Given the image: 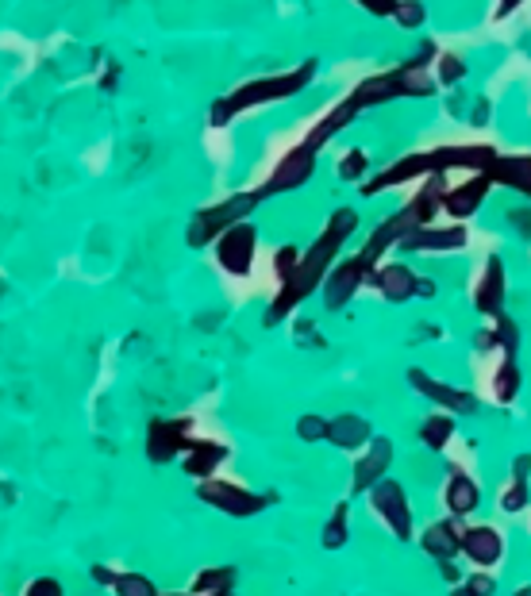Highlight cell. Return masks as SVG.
Returning a JSON list of instances; mask_svg holds the SVG:
<instances>
[{"label":"cell","instance_id":"23","mask_svg":"<svg viewBox=\"0 0 531 596\" xmlns=\"http://www.w3.org/2000/svg\"><path fill=\"white\" fill-rule=\"evenodd\" d=\"M362 162H366L362 154H351V158H343V166H339V174H343V177H358V174H362V170H366Z\"/></svg>","mask_w":531,"mask_h":596},{"label":"cell","instance_id":"11","mask_svg":"<svg viewBox=\"0 0 531 596\" xmlns=\"http://www.w3.org/2000/svg\"><path fill=\"white\" fill-rule=\"evenodd\" d=\"M185 470L193 473V477H208V473L216 470L220 462H224V447H212V443H185Z\"/></svg>","mask_w":531,"mask_h":596},{"label":"cell","instance_id":"21","mask_svg":"<svg viewBox=\"0 0 531 596\" xmlns=\"http://www.w3.org/2000/svg\"><path fill=\"white\" fill-rule=\"evenodd\" d=\"M301 435L304 439H324L328 435V423L320 420V416H308V420H301Z\"/></svg>","mask_w":531,"mask_h":596},{"label":"cell","instance_id":"18","mask_svg":"<svg viewBox=\"0 0 531 596\" xmlns=\"http://www.w3.org/2000/svg\"><path fill=\"white\" fill-rule=\"evenodd\" d=\"M451 439V420L447 416H431L428 427H424V443L428 447H443Z\"/></svg>","mask_w":531,"mask_h":596},{"label":"cell","instance_id":"16","mask_svg":"<svg viewBox=\"0 0 531 596\" xmlns=\"http://www.w3.org/2000/svg\"><path fill=\"white\" fill-rule=\"evenodd\" d=\"M458 535L451 523H431L428 535H424V547H428V554H439V558H451V554H458Z\"/></svg>","mask_w":531,"mask_h":596},{"label":"cell","instance_id":"13","mask_svg":"<svg viewBox=\"0 0 531 596\" xmlns=\"http://www.w3.org/2000/svg\"><path fill=\"white\" fill-rule=\"evenodd\" d=\"M443 497H447V508H451L455 516L474 512V508H478V500H481L478 485H474L466 473H455V477H451V485H447V493H443Z\"/></svg>","mask_w":531,"mask_h":596},{"label":"cell","instance_id":"8","mask_svg":"<svg viewBox=\"0 0 531 596\" xmlns=\"http://www.w3.org/2000/svg\"><path fill=\"white\" fill-rule=\"evenodd\" d=\"M389 458H393L389 443L378 439V443L370 447V454L358 462V470H354V489H370L374 481H381V473H385V466H389Z\"/></svg>","mask_w":531,"mask_h":596},{"label":"cell","instance_id":"5","mask_svg":"<svg viewBox=\"0 0 531 596\" xmlns=\"http://www.w3.org/2000/svg\"><path fill=\"white\" fill-rule=\"evenodd\" d=\"M308 174H312V143H304V147L293 150L278 166V174H274V181H270L266 189H270V193H278V189H297Z\"/></svg>","mask_w":531,"mask_h":596},{"label":"cell","instance_id":"6","mask_svg":"<svg viewBox=\"0 0 531 596\" xmlns=\"http://www.w3.org/2000/svg\"><path fill=\"white\" fill-rule=\"evenodd\" d=\"M458 550H466L470 562H478V566H493L501 558V535L489 531V527H474L458 539Z\"/></svg>","mask_w":531,"mask_h":596},{"label":"cell","instance_id":"14","mask_svg":"<svg viewBox=\"0 0 531 596\" xmlns=\"http://www.w3.org/2000/svg\"><path fill=\"white\" fill-rule=\"evenodd\" d=\"M501 293H505V270L493 262V266L485 270V277H481L474 300H478L481 312H497V308H501Z\"/></svg>","mask_w":531,"mask_h":596},{"label":"cell","instance_id":"9","mask_svg":"<svg viewBox=\"0 0 531 596\" xmlns=\"http://www.w3.org/2000/svg\"><path fill=\"white\" fill-rule=\"evenodd\" d=\"M328 439L335 447H362V443H370V423L358 416H339L328 423Z\"/></svg>","mask_w":531,"mask_h":596},{"label":"cell","instance_id":"10","mask_svg":"<svg viewBox=\"0 0 531 596\" xmlns=\"http://www.w3.org/2000/svg\"><path fill=\"white\" fill-rule=\"evenodd\" d=\"M485 189H489V181H485V177H478V181L462 185V189H455V193L439 197V204H443L451 216H470V212H474V208L481 204V197H485Z\"/></svg>","mask_w":531,"mask_h":596},{"label":"cell","instance_id":"24","mask_svg":"<svg viewBox=\"0 0 531 596\" xmlns=\"http://www.w3.org/2000/svg\"><path fill=\"white\" fill-rule=\"evenodd\" d=\"M370 12H378V16H389L393 8H397V0H362Z\"/></svg>","mask_w":531,"mask_h":596},{"label":"cell","instance_id":"12","mask_svg":"<svg viewBox=\"0 0 531 596\" xmlns=\"http://www.w3.org/2000/svg\"><path fill=\"white\" fill-rule=\"evenodd\" d=\"M412 381H416V389H420V393H428L431 400H439L447 412H474V397L455 393V389H443V385H431L424 373H412Z\"/></svg>","mask_w":531,"mask_h":596},{"label":"cell","instance_id":"20","mask_svg":"<svg viewBox=\"0 0 531 596\" xmlns=\"http://www.w3.org/2000/svg\"><path fill=\"white\" fill-rule=\"evenodd\" d=\"M516 389H520V373H516V370H512V366L505 362V370L497 373V397L508 400L512 393H516Z\"/></svg>","mask_w":531,"mask_h":596},{"label":"cell","instance_id":"4","mask_svg":"<svg viewBox=\"0 0 531 596\" xmlns=\"http://www.w3.org/2000/svg\"><path fill=\"white\" fill-rule=\"evenodd\" d=\"M366 270H370V262L358 254V258H351V262H343L335 274H331L328 281V293H324V300H328V308H343V300L351 297L354 289L362 285V277H366Z\"/></svg>","mask_w":531,"mask_h":596},{"label":"cell","instance_id":"3","mask_svg":"<svg viewBox=\"0 0 531 596\" xmlns=\"http://www.w3.org/2000/svg\"><path fill=\"white\" fill-rule=\"evenodd\" d=\"M201 497L208 500V504H216L220 512H231V516H251V512L262 508V497H254V493L231 485V481H204Z\"/></svg>","mask_w":531,"mask_h":596},{"label":"cell","instance_id":"19","mask_svg":"<svg viewBox=\"0 0 531 596\" xmlns=\"http://www.w3.org/2000/svg\"><path fill=\"white\" fill-rule=\"evenodd\" d=\"M343 539H347V508H339L335 520L328 523V531H324V543H328V547H339Z\"/></svg>","mask_w":531,"mask_h":596},{"label":"cell","instance_id":"22","mask_svg":"<svg viewBox=\"0 0 531 596\" xmlns=\"http://www.w3.org/2000/svg\"><path fill=\"white\" fill-rule=\"evenodd\" d=\"M524 497H528V493H524V477H516V485H512V489L505 493V508H508V512L524 508Z\"/></svg>","mask_w":531,"mask_h":596},{"label":"cell","instance_id":"2","mask_svg":"<svg viewBox=\"0 0 531 596\" xmlns=\"http://www.w3.org/2000/svg\"><path fill=\"white\" fill-rule=\"evenodd\" d=\"M370 504H374V516H381V520L389 523L397 539H408V535H412V512H408L401 485H393V481L374 485V489H370Z\"/></svg>","mask_w":531,"mask_h":596},{"label":"cell","instance_id":"15","mask_svg":"<svg viewBox=\"0 0 531 596\" xmlns=\"http://www.w3.org/2000/svg\"><path fill=\"white\" fill-rule=\"evenodd\" d=\"M374 281H378L381 293L389 300H405L412 293V285H416V277L408 274L405 266H385L381 274H374Z\"/></svg>","mask_w":531,"mask_h":596},{"label":"cell","instance_id":"1","mask_svg":"<svg viewBox=\"0 0 531 596\" xmlns=\"http://www.w3.org/2000/svg\"><path fill=\"white\" fill-rule=\"evenodd\" d=\"M254 247H258V235L251 224H228L216 239V262L235 277L251 274Z\"/></svg>","mask_w":531,"mask_h":596},{"label":"cell","instance_id":"7","mask_svg":"<svg viewBox=\"0 0 531 596\" xmlns=\"http://www.w3.org/2000/svg\"><path fill=\"white\" fill-rule=\"evenodd\" d=\"M185 443H189V439H185V423L181 420H162V423H154L151 427V458L154 462L174 458Z\"/></svg>","mask_w":531,"mask_h":596},{"label":"cell","instance_id":"17","mask_svg":"<svg viewBox=\"0 0 531 596\" xmlns=\"http://www.w3.org/2000/svg\"><path fill=\"white\" fill-rule=\"evenodd\" d=\"M493 177H497V181H508V185H516V189H528V162H497Z\"/></svg>","mask_w":531,"mask_h":596},{"label":"cell","instance_id":"25","mask_svg":"<svg viewBox=\"0 0 531 596\" xmlns=\"http://www.w3.org/2000/svg\"><path fill=\"white\" fill-rule=\"evenodd\" d=\"M401 8V24H420V4H397Z\"/></svg>","mask_w":531,"mask_h":596}]
</instances>
